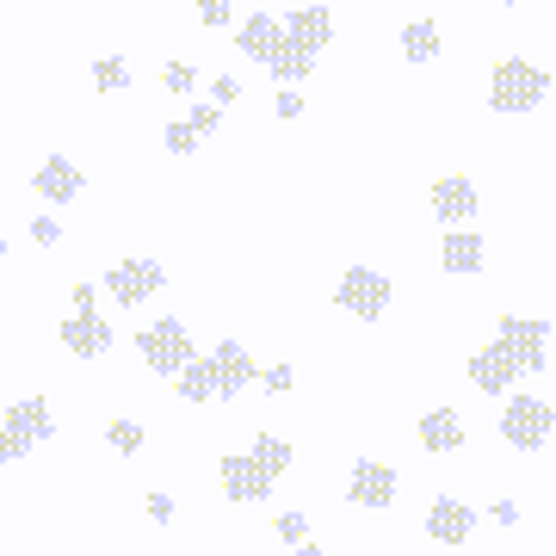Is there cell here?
I'll return each mask as SVG.
<instances>
[{"label": "cell", "mask_w": 556, "mask_h": 556, "mask_svg": "<svg viewBox=\"0 0 556 556\" xmlns=\"http://www.w3.org/2000/svg\"><path fill=\"white\" fill-rule=\"evenodd\" d=\"M544 100H551V75H544V68H532L526 56L495 62V75H489V112H495V118L538 112Z\"/></svg>", "instance_id": "6da1fadb"}, {"label": "cell", "mask_w": 556, "mask_h": 556, "mask_svg": "<svg viewBox=\"0 0 556 556\" xmlns=\"http://www.w3.org/2000/svg\"><path fill=\"white\" fill-rule=\"evenodd\" d=\"M43 439H56V415L43 396H25L7 408V427H0V464H20L25 452H38Z\"/></svg>", "instance_id": "7a4b0ae2"}, {"label": "cell", "mask_w": 556, "mask_h": 556, "mask_svg": "<svg viewBox=\"0 0 556 556\" xmlns=\"http://www.w3.org/2000/svg\"><path fill=\"white\" fill-rule=\"evenodd\" d=\"M390 298H396V285L378 266H346V278L334 285V309H346L353 321H383Z\"/></svg>", "instance_id": "3957f363"}, {"label": "cell", "mask_w": 556, "mask_h": 556, "mask_svg": "<svg viewBox=\"0 0 556 556\" xmlns=\"http://www.w3.org/2000/svg\"><path fill=\"white\" fill-rule=\"evenodd\" d=\"M556 433V415L544 396H507V408H501V439L514 445V452H544Z\"/></svg>", "instance_id": "277c9868"}, {"label": "cell", "mask_w": 556, "mask_h": 556, "mask_svg": "<svg viewBox=\"0 0 556 556\" xmlns=\"http://www.w3.org/2000/svg\"><path fill=\"white\" fill-rule=\"evenodd\" d=\"M137 353H142V365H155V378H174L179 365L192 358V328L179 316H155V328L137 334Z\"/></svg>", "instance_id": "5b68a950"}, {"label": "cell", "mask_w": 556, "mask_h": 556, "mask_svg": "<svg viewBox=\"0 0 556 556\" xmlns=\"http://www.w3.org/2000/svg\"><path fill=\"white\" fill-rule=\"evenodd\" d=\"M495 340L514 353L519 371H551V321L544 316H501Z\"/></svg>", "instance_id": "8992f818"}, {"label": "cell", "mask_w": 556, "mask_h": 556, "mask_svg": "<svg viewBox=\"0 0 556 556\" xmlns=\"http://www.w3.org/2000/svg\"><path fill=\"white\" fill-rule=\"evenodd\" d=\"M396 495H402L396 470H390V464H371V457H358L353 477H346V501L365 507V514H383V507H396Z\"/></svg>", "instance_id": "52a82bcc"}, {"label": "cell", "mask_w": 556, "mask_h": 556, "mask_svg": "<svg viewBox=\"0 0 556 556\" xmlns=\"http://www.w3.org/2000/svg\"><path fill=\"white\" fill-rule=\"evenodd\" d=\"M161 285H167V266H155V260H118V266H105V291H112L124 309L149 303Z\"/></svg>", "instance_id": "ba28073f"}, {"label": "cell", "mask_w": 556, "mask_h": 556, "mask_svg": "<svg viewBox=\"0 0 556 556\" xmlns=\"http://www.w3.org/2000/svg\"><path fill=\"white\" fill-rule=\"evenodd\" d=\"M204 365H211V396H241V390H248V383H254V353H248V346H241V340H217V346H211V358H204Z\"/></svg>", "instance_id": "9c48e42d"}, {"label": "cell", "mask_w": 556, "mask_h": 556, "mask_svg": "<svg viewBox=\"0 0 556 556\" xmlns=\"http://www.w3.org/2000/svg\"><path fill=\"white\" fill-rule=\"evenodd\" d=\"M217 477H223V495L236 501V507H260V501H273V489H278V482L266 477V470H260V464H254L248 452L223 457V464H217Z\"/></svg>", "instance_id": "30bf717a"}, {"label": "cell", "mask_w": 556, "mask_h": 556, "mask_svg": "<svg viewBox=\"0 0 556 556\" xmlns=\"http://www.w3.org/2000/svg\"><path fill=\"white\" fill-rule=\"evenodd\" d=\"M278 31H285V43H298V50L321 56V50L334 43V13H328V7H298V13L278 20Z\"/></svg>", "instance_id": "8fae6325"}, {"label": "cell", "mask_w": 556, "mask_h": 556, "mask_svg": "<svg viewBox=\"0 0 556 556\" xmlns=\"http://www.w3.org/2000/svg\"><path fill=\"white\" fill-rule=\"evenodd\" d=\"M31 192H38L43 204H75L80 192H87V179H80V167L68 155H50L38 174H31Z\"/></svg>", "instance_id": "7c38bea8"}, {"label": "cell", "mask_w": 556, "mask_h": 556, "mask_svg": "<svg viewBox=\"0 0 556 556\" xmlns=\"http://www.w3.org/2000/svg\"><path fill=\"white\" fill-rule=\"evenodd\" d=\"M56 340L75 358H105V353H112V321H105L100 309H93V316H68L56 328Z\"/></svg>", "instance_id": "4fadbf2b"}, {"label": "cell", "mask_w": 556, "mask_h": 556, "mask_svg": "<svg viewBox=\"0 0 556 556\" xmlns=\"http://www.w3.org/2000/svg\"><path fill=\"white\" fill-rule=\"evenodd\" d=\"M433 217L445 223V229H457V223H470V217H477V186H470L464 174L433 179Z\"/></svg>", "instance_id": "5bb4252c"}, {"label": "cell", "mask_w": 556, "mask_h": 556, "mask_svg": "<svg viewBox=\"0 0 556 556\" xmlns=\"http://www.w3.org/2000/svg\"><path fill=\"white\" fill-rule=\"evenodd\" d=\"M470 532H477V514L457 495H439L433 507H427V538H433V544H464Z\"/></svg>", "instance_id": "9a60e30c"}, {"label": "cell", "mask_w": 556, "mask_h": 556, "mask_svg": "<svg viewBox=\"0 0 556 556\" xmlns=\"http://www.w3.org/2000/svg\"><path fill=\"white\" fill-rule=\"evenodd\" d=\"M514 378H519V365H514V353H507L501 340H489V346L470 358V383H477L482 396H501V390H507Z\"/></svg>", "instance_id": "2e32d148"}, {"label": "cell", "mask_w": 556, "mask_h": 556, "mask_svg": "<svg viewBox=\"0 0 556 556\" xmlns=\"http://www.w3.org/2000/svg\"><path fill=\"white\" fill-rule=\"evenodd\" d=\"M482 260H489V241L482 236H470L464 223L445 229V248H439V266H445V273H482Z\"/></svg>", "instance_id": "e0dca14e"}, {"label": "cell", "mask_w": 556, "mask_h": 556, "mask_svg": "<svg viewBox=\"0 0 556 556\" xmlns=\"http://www.w3.org/2000/svg\"><path fill=\"white\" fill-rule=\"evenodd\" d=\"M278 43H285V31H278L273 13H254V20H241V31H236V50H241L248 62H260V68L273 62Z\"/></svg>", "instance_id": "ac0fdd59"}, {"label": "cell", "mask_w": 556, "mask_h": 556, "mask_svg": "<svg viewBox=\"0 0 556 556\" xmlns=\"http://www.w3.org/2000/svg\"><path fill=\"white\" fill-rule=\"evenodd\" d=\"M420 445L433 457H452L457 445H464V420L452 415V408H433V415H420Z\"/></svg>", "instance_id": "d6986e66"}, {"label": "cell", "mask_w": 556, "mask_h": 556, "mask_svg": "<svg viewBox=\"0 0 556 556\" xmlns=\"http://www.w3.org/2000/svg\"><path fill=\"white\" fill-rule=\"evenodd\" d=\"M309 68H316V56L309 50H298V43H278L273 62H266V75L285 80V87H298V80H309Z\"/></svg>", "instance_id": "ffe728a7"}, {"label": "cell", "mask_w": 556, "mask_h": 556, "mask_svg": "<svg viewBox=\"0 0 556 556\" xmlns=\"http://www.w3.org/2000/svg\"><path fill=\"white\" fill-rule=\"evenodd\" d=\"M402 56L408 62H433L439 56V25L433 20H408L402 25Z\"/></svg>", "instance_id": "44dd1931"}, {"label": "cell", "mask_w": 556, "mask_h": 556, "mask_svg": "<svg viewBox=\"0 0 556 556\" xmlns=\"http://www.w3.org/2000/svg\"><path fill=\"white\" fill-rule=\"evenodd\" d=\"M248 457H254V464H260V470H266L273 482L291 470V445H285L278 433H254V452H248Z\"/></svg>", "instance_id": "7402d4cb"}, {"label": "cell", "mask_w": 556, "mask_h": 556, "mask_svg": "<svg viewBox=\"0 0 556 556\" xmlns=\"http://www.w3.org/2000/svg\"><path fill=\"white\" fill-rule=\"evenodd\" d=\"M174 378H179V402H211V365H204L199 353L186 358Z\"/></svg>", "instance_id": "603a6c76"}, {"label": "cell", "mask_w": 556, "mask_h": 556, "mask_svg": "<svg viewBox=\"0 0 556 556\" xmlns=\"http://www.w3.org/2000/svg\"><path fill=\"white\" fill-rule=\"evenodd\" d=\"M93 87H100V93H124V87H130V62H124V56H100V62H93Z\"/></svg>", "instance_id": "cb8c5ba5"}, {"label": "cell", "mask_w": 556, "mask_h": 556, "mask_svg": "<svg viewBox=\"0 0 556 556\" xmlns=\"http://www.w3.org/2000/svg\"><path fill=\"white\" fill-rule=\"evenodd\" d=\"M142 439H149V433H142L137 420H112V427H105V445H112V452H118V457L142 452Z\"/></svg>", "instance_id": "d4e9b609"}, {"label": "cell", "mask_w": 556, "mask_h": 556, "mask_svg": "<svg viewBox=\"0 0 556 556\" xmlns=\"http://www.w3.org/2000/svg\"><path fill=\"white\" fill-rule=\"evenodd\" d=\"M161 142H167V155H192V149H199V130H192V124H186V118H174V124H167V130H161Z\"/></svg>", "instance_id": "484cf974"}, {"label": "cell", "mask_w": 556, "mask_h": 556, "mask_svg": "<svg viewBox=\"0 0 556 556\" xmlns=\"http://www.w3.org/2000/svg\"><path fill=\"white\" fill-rule=\"evenodd\" d=\"M186 124L199 130V137H217V124H223V105H211V100H199L192 112H186Z\"/></svg>", "instance_id": "4316f807"}, {"label": "cell", "mask_w": 556, "mask_h": 556, "mask_svg": "<svg viewBox=\"0 0 556 556\" xmlns=\"http://www.w3.org/2000/svg\"><path fill=\"white\" fill-rule=\"evenodd\" d=\"M254 378L266 383L273 396H291V390H298V371H291V365H266V371H254Z\"/></svg>", "instance_id": "83f0119b"}, {"label": "cell", "mask_w": 556, "mask_h": 556, "mask_svg": "<svg viewBox=\"0 0 556 556\" xmlns=\"http://www.w3.org/2000/svg\"><path fill=\"white\" fill-rule=\"evenodd\" d=\"M167 87L174 93H199V68L192 62H167Z\"/></svg>", "instance_id": "f1b7e54d"}, {"label": "cell", "mask_w": 556, "mask_h": 556, "mask_svg": "<svg viewBox=\"0 0 556 556\" xmlns=\"http://www.w3.org/2000/svg\"><path fill=\"white\" fill-rule=\"evenodd\" d=\"M273 526H278V538H285V544H303V538H309V519H303V514H278Z\"/></svg>", "instance_id": "f546056e"}, {"label": "cell", "mask_w": 556, "mask_h": 556, "mask_svg": "<svg viewBox=\"0 0 556 556\" xmlns=\"http://www.w3.org/2000/svg\"><path fill=\"white\" fill-rule=\"evenodd\" d=\"M31 241H38V248H56V241H62V223H56V217H31Z\"/></svg>", "instance_id": "4dcf8cb0"}, {"label": "cell", "mask_w": 556, "mask_h": 556, "mask_svg": "<svg viewBox=\"0 0 556 556\" xmlns=\"http://www.w3.org/2000/svg\"><path fill=\"white\" fill-rule=\"evenodd\" d=\"M229 13H236V0H199V20L204 25H229Z\"/></svg>", "instance_id": "1f68e13d"}, {"label": "cell", "mask_w": 556, "mask_h": 556, "mask_svg": "<svg viewBox=\"0 0 556 556\" xmlns=\"http://www.w3.org/2000/svg\"><path fill=\"white\" fill-rule=\"evenodd\" d=\"M236 100H241V80H229V75L211 80V105H236Z\"/></svg>", "instance_id": "d6a6232c"}, {"label": "cell", "mask_w": 556, "mask_h": 556, "mask_svg": "<svg viewBox=\"0 0 556 556\" xmlns=\"http://www.w3.org/2000/svg\"><path fill=\"white\" fill-rule=\"evenodd\" d=\"M100 309V291L93 285H75V316H93Z\"/></svg>", "instance_id": "836d02e7"}, {"label": "cell", "mask_w": 556, "mask_h": 556, "mask_svg": "<svg viewBox=\"0 0 556 556\" xmlns=\"http://www.w3.org/2000/svg\"><path fill=\"white\" fill-rule=\"evenodd\" d=\"M149 514H155V526H167V519H174V495H161L155 489V495H149Z\"/></svg>", "instance_id": "e575fe53"}, {"label": "cell", "mask_w": 556, "mask_h": 556, "mask_svg": "<svg viewBox=\"0 0 556 556\" xmlns=\"http://www.w3.org/2000/svg\"><path fill=\"white\" fill-rule=\"evenodd\" d=\"M278 118H303V100H298V93H291V87L278 93Z\"/></svg>", "instance_id": "d590c367"}, {"label": "cell", "mask_w": 556, "mask_h": 556, "mask_svg": "<svg viewBox=\"0 0 556 556\" xmlns=\"http://www.w3.org/2000/svg\"><path fill=\"white\" fill-rule=\"evenodd\" d=\"M489 514H495L501 526H519V507H514V501H495V507H489Z\"/></svg>", "instance_id": "8d00e7d4"}, {"label": "cell", "mask_w": 556, "mask_h": 556, "mask_svg": "<svg viewBox=\"0 0 556 556\" xmlns=\"http://www.w3.org/2000/svg\"><path fill=\"white\" fill-rule=\"evenodd\" d=\"M298 556H321V551H316V544H309V538H303V544H298Z\"/></svg>", "instance_id": "74e56055"}, {"label": "cell", "mask_w": 556, "mask_h": 556, "mask_svg": "<svg viewBox=\"0 0 556 556\" xmlns=\"http://www.w3.org/2000/svg\"><path fill=\"white\" fill-rule=\"evenodd\" d=\"M507 7H532V0H507Z\"/></svg>", "instance_id": "f35d334b"}, {"label": "cell", "mask_w": 556, "mask_h": 556, "mask_svg": "<svg viewBox=\"0 0 556 556\" xmlns=\"http://www.w3.org/2000/svg\"><path fill=\"white\" fill-rule=\"evenodd\" d=\"M0 260H7V236H0Z\"/></svg>", "instance_id": "ab89813d"}]
</instances>
